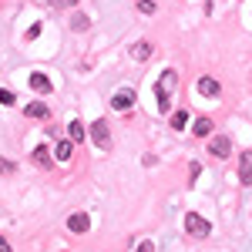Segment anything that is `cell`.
<instances>
[{
	"label": "cell",
	"mask_w": 252,
	"mask_h": 252,
	"mask_svg": "<svg viewBox=\"0 0 252 252\" xmlns=\"http://www.w3.org/2000/svg\"><path fill=\"white\" fill-rule=\"evenodd\" d=\"M135 252H155V242H148V239H145V242H141Z\"/></svg>",
	"instance_id": "obj_21"
},
{
	"label": "cell",
	"mask_w": 252,
	"mask_h": 252,
	"mask_svg": "<svg viewBox=\"0 0 252 252\" xmlns=\"http://www.w3.org/2000/svg\"><path fill=\"white\" fill-rule=\"evenodd\" d=\"M0 172H3V175H10V172H14V161H7V158H0Z\"/></svg>",
	"instance_id": "obj_20"
},
{
	"label": "cell",
	"mask_w": 252,
	"mask_h": 252,
	"mask_svg": "<svg viewBox=\"0 0 252 252\" xmlns=\"http://www.w3.org/2000/svg\"><path fill=\"white\" fill-rule=\"evenodd\" d=\"M34 161H37L40 168H47V165H51V152H47V148H44V145H37V148H34Z\"/></svg>",
	"instance_id": "obj_14"
},
{
	"label": "cell",
	"mask_w": 252,
	"mask_h": 252,
	"mask_svg": "<svg viewBox=\"0 0 252 252\" xmlns=\"http://www.w3.org/2000/svg\"><path fill=\"white\" fill-rule=\"evenodd\" d=\"M189 125V111H175L172 115V128H185Z\"/></svg>",
	"instance_id": "obj_17"
},
{
	"label": "cell",
	"mask_w": 252,
	"mask_h": 252,
	"mask_svg": "<svg viewBox=\"0 0 252 252\" xmlns=\"http://www.w3.org/2000/svg\"><path fill=\"white\" fill-rule=\"evenodd\" d=\"M192 131L198 138H209V135H212V118H198V121L192 125Z\"/></svg>",
	"instance_id": "obj_12"
},
{
	"label": "cell",
	"mask_w": 252,
	"mask_h": 252,
	"mask_svg": "<svg viewBox=\"0 0 252 252\" xmlns=\"http://www.w3.org/2000/svg\"><path fill=\"white\" fill-rule=\"evenodd\" d=\"M175 84H178V74H175V71H161V74H158L155 97H158V108H161V111H168V108H172V91H175Z\"/></svg>",
	"instance_id": "obj_1"
},
{
	"label": "cell",
	"mask_w": 252,
	"mask_h": 252,
	"mask_svg": "<svg viewBox=\"0 0 252 252\" xmlns=\"http://www.w3.org/2000/svg\"><path fill=\"white\" fill-rule=\"evenodd\" d=\"M67 135H71V141H84V138H88V128H84L81 121H71V125H67Z\"/></svg>",
	"instance_id": "obj_13"
},
{
	"label": "cell",
	"mask_w": 252,
	"mask_h": 252,
	"mask_svg": "<svg viewBox=\"0 0 252 252\" xmlns=\"http://www.w3.org/2000/svg\"><path fill=\"white\" fill-rule=\"evenodd\" d=\"M14 101H17V94H14V91H7V88H0V104H7V108H10Z\"/></svg>",
	"instance_id": "obj_18"
},
{
	"label": "cell",
	"mask_w": 252,
	"mask_h": 252,
	"mask_svg": "<svg viewBox=\"0 0 252 252\" xmlns=\"http://www.w3.org/2000/svg\"><path fill=\"white\" fill-rule=\"evenodd\" d=\"M71 155H74V145L61 138V141H58V148H54V158H58V161H71Z\"/></svg>",
	"instance_id": "obj_11"
},
{
	"label": "cell",
	"mask_w": 252,
	"mask_h": 252,
	"mask_svg": "<svg viewBox=\"0 0 252 252\" xmlns=\"http://www.w3.org/2000/svg\"><path fill=\"white\" fill-rule=\"evenodd\" d=\"M185 232H189V235H198V239H202V235L212 232V225H209V219H202L198 212H189V215H185Z\"/></svg>",
	"instance_id": "obj_3"
},
{
	"label": "cell",
	"mask_w": 252,
	"mask_h": 252,
	"mask_svg": "<svg viewBox=\"0 0 252 252\" xmlns=\"http://www.w3.org/2000/svg\"><path fill=\"white\" fill-rule=\"evenodd\" d=\"M138 7H141L145 14H155V0H138Z\"/></svg>",
	"instance_id": "obj_19"
},
{
	"label": "cell",
	"mask_w": 252,
	"mask_h": 252,
	"mask_svg": "<svg viewBox=\"0 0 252 252\" xmlns=\"http://www.w3.org/2000/svg\"><path fill=\"white\" fill-rule=\"evenodd\" d=\"M152 54H155V47H152L148 40H138L135 47H131V58H135V61H148Z\"/></svg>",
	"instance_id": "obj_9"
},
{
	"label": "cell",
	"mask_w": 252,
	"mask_h": 252,
	"mask_svg": "<svg viewBox=\"0 0 252 252\" xmlns=\"http://www.w3.org/2000/svg\"><path fill=\"white\" fill-rule=\"evenodd\" d=\"M67 229H71V232H88V229H91V215L88 212H74L71 219H67Z\"/></svg>",
	"instance_id": "obj_8"
},
{
	"label": "cell",
	"mask_w": 252,
	"mask_h": 252,
	"mask_svg": "<svg viewBox=\"0 0 252 252\" xmlns=\"http://www.w3.org/2000/svg\"><path fill=\"white\" fill-rule=\"evenodd\" d=\"M91 141H94L101 152L111 148V131H108V121H104V118H97L94 125H91Z\"/></svg>",
	"instance_id": "obj_2"
},
{
	"label": "cell",
	"mask_w": 252,
	"mask_h": 252,
	"mask_svg": "<svg viewBox=\"0 0 252 252\" xmlns=\"http://www.w3.org/2000/svg\"><path fill=\"white\" fill-rule=\"evenodd\" d=\"M195 91H198V94H205V97H215L219 91H222V84H219L215 78H209V74H202L198 84H195Z\"/></svg>",
	"instance_id": "obj_6"
},
{
	"label": "cell",
	"mask_w": 252,
	"mask_h": 252,
	"mask_svg": "<svg viewBox=\"0 0 252 252\" xmlns=\"http://www.w3.org/2000/svg\"><path fill=\"white\" fill-rule=\"evenodd\" d=\"M131 104H135V91H131V88H121V91L111 94V108H115V111H128Z\"/></svg>",
	"instance_id": "obj_4"
},
{
	"label": "cell",
	"mask_w": 252,
	"mask_h": 252,
	"mask_svg": "<svg viewBox=\"0 0 252 252\" xmlns=\"http://www.w3.org/2000/svg\"><path fill=\"white\" fill-rule=\"evenodd\" d=\"M24 115H27V118H47V108H44V104H27Z\"/></svg>",
	"instance_id": "obj_15"
},
{
	"label": "cell",
	"mask_w": 252,
	"mask_h": 252,
	"mask_svg": "<svg viewBox=\"0 0 252 252\" xmlns=\"http://www.w3.org/2000/svg\"><path fill=\"white\" fill-rule=\"evenodd\" d=\"M209 155H215V158H225V155H232V141L225 135H215L212 141H209Z\"/></svg>",
	"instance_id": "obj_5"
},
{
	"label": "cell",
	"mask_w": 252,
	"mask_h": 252,
	"mask_svg": "<svg viewBox=\"0 0 252 252\" xmlns=\"http://www.w3.org/2000/svg\"><path fill=\"white\" fill-rule=\"evenodd\" d=\"M239 182L242 185H252V152H242L239 155Z\"/></svg>",
	"instance_id": "obj_7"
},
{
	"label": "cell",
	"mask_w": 252,
	"mask_h": 252,
	"mask_svg": "<svg viewBox=\"0 0 252 252\" xmlns=\"http://www.w3.org/2000/svg\"><path fill=\"white\" fill-rule=\"evenodd\" d=\"M71 27H74V31H88V27H91V20L84 17V14H74V17H71Z\"/></svg>",
	"instance_id": "obj_16"
},
{
	"label": "cell",
	"mask_w": 252,
	"mask_h": 252,
	"mask_svg": "<svg viewBox=\"0 0 252 252\" xmlns=\"http://www.w3.org/2000/svg\"><path fill=\"white\" fill-rule=\"evenodd\" d=\"M0 252H10V246H7V239L0 235Z\"/></svg>",
	"instance_id": "obj_22"
},
{
	"label": "cell",
	"mask_w": 252,
	"mask_h": 252,
	"mask_svg": "<svg viewBox=\"0 0 252 252\" xmlns=\"http://www.w3.org/2000/svg\"><path fill=\"white\" fill-rule=\"evenodd\" d=\"M31 88L37 94H51V78L47 74H31Z\"/></svg>",
	"instance_id": "obj_10"
}]
</instances>
